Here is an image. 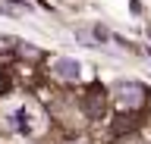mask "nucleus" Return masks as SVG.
Listing matches in <instances>:
<instances>
[{
	"instance_id": "nucleus-1",
	"label": "nucleus",
	"mask_w": 151,
	"mask_h": 144,
	"mask_svg": "<svg viewBox=\"0 0 151 144\" xmlns=\"http://www.w3.org/2000/svg\"><path fill=\"white\" fill-rule=\"evenodd\" d=\"M142 94H145V88L135 85V82H123V85H116V100H120L123 106L142 104Z\"/></svg>"
},
{
	"instance_id": "nucleus-2",
	"label": "nucleus",
	"mask_w": 151,
	"mask_h": 144,
	"mask_svg": "<svg viewBox=\"0 0 151 144\" xmlns=\"http://www.w3.org/2000/svg\"><path fill=\"white\" fill-rule=\"evenodd\" d=\"M6 125L13 128V132L28 135V132H32V110H28V106H16V110L6 116Z\"/></svg>"
},
{
	"instance_id": "nucleus-3",
	"label": "nucleus",
	"mask_w": 151,
	"mask_h": 144,
	"mask_svg": "<svg viewBox=\"0 0 151 144\" xmlns=\"http://www.w3.org/2000/svg\"><path fill=\"white\" fill-rule=\"evenodd\" d=\"M54 75L57 78H66V82H76V78L82 75V66H79V63H76V60H57L54 63Z\"/></svg>"
},
{
	"instance_id": "nucleus-4",
	"label": "nucleus",
	"mask_w": 151,
	"mask_h": 144,
	"mask_svg": "<svg viewBox=\"0 0 151 144\" xmlns=\"http://www.w3.org/2000/svg\"><path fill=\"white\" fill-rule=\"evenodd\" d=\"M148 60H151V47H148Z\"/></svg>"
}]
</instances>
